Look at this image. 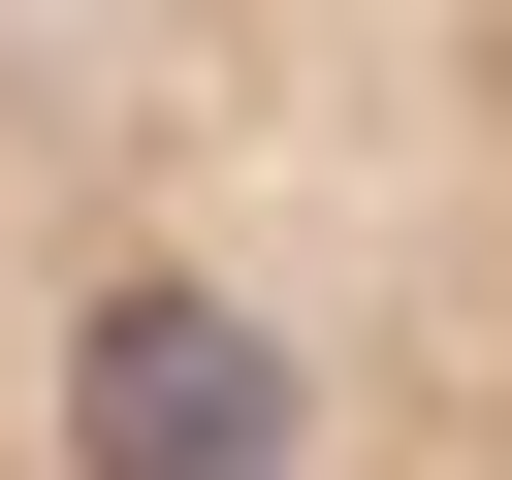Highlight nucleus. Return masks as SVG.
Returning a JSON list of instances; mask_svg holds the SVG:
<instances>
[{
	"mask_svg": "<svg viewBox=\"0 0 512 480\" xmlns=\"http://www.w3.org/2000/svg\"><path fill=\"white\" fill-rule=\"evenodd\" d=\"M0 480H512V0H0Z\"/></svg>",
	"mask_w": 512,
	"mask_h": 480,
	"instance_id": "obj_1",
	"label": "nucleus"
}]
</instances>
